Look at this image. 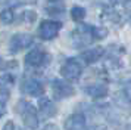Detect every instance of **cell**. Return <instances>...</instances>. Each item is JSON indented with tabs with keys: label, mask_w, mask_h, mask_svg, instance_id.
I'll return each instance as SVG.
<instances>
[{
	"label": "cell",
	"mask_w": 131,
	"mask_h": 130,
	"mask_svg": "<svg viewBox=\"0 0 131 130\" xmlns=\"http://www.w3.org/2000/svg\"><path fill=\"white\" fill-rule=\"evenodd\" d=\"M16 112L21 114L22 117V121L24 124L31 130H36L40 124V120H38V114H37V108L31 102H27V100H19L18 105H16Z\"/></svg>",
	"instance_id": "6da1fadb"
},
{
	"label": "cell",
	"mask_w": 131,
	"mask_h": 130,
	"mask_svg": "<svg viewBox=\"0 0 131 130\" xmlns=\"http://www.w3.org/2000/svg\"><path fill=\"white\" fill-rule=\"evenodd\" d=\"M50 55L47 52H44L43 49H32L31 52L27 53L25 56V67L30 68V70H38L43 68L50 62Z\"/></svg>",
	"instance_id": "7a4b0ae2"
},
{
	"label": "cell",
	"mask_w": 131,
	"mask_h": 130,
	"mask_svg": "<svg viewBox=\"0 0 131 130\" xmlns=\"http://www.w3.org/2000/svg\"><path fill=\"white\" fill-rule=\"evenodd\" d=\"M83 74V65L75 58H68L60 67V76L66 81H78Z\"/></svg>",
	"instance_id": "3957f363"
},
{
	"label": "cell",
	"mask_w": 131,
	"mask_h": 130,
	"mask_svg": "<svg viewBox=\"0 0 131 130\" xmlns=\"http://www.w3.org/2000/svg\"><path fill=\"white\" fill-rule=\"evenodd\" d=\"M91 25H84L81 24L78 28H75L71 33V40H72V46L75 49H81V47H85L87 44H90L93 40V35H91Z\"/></svg>",
	"instance_id": "277c9868"
},
{
	"label": "cell",
	"mask_w": 131,
	"mask_h": 130,
	"mask_svg": "<svg viewBox=\"0 0 131 130\" xmlns=\"http://www.w3.org/2000/svg\"><path fill=\"white\" fill-rule=\"evenodd\" d=\"M52 93H53V98L58 100H62V99H68L71 98L72 95H75V89L69 81L66 80H60V78H53L52 83Z\"/></svg>",
	"instance_id": "5b68a950"
},
{
	"label": "cell",
	"mask_w": 131,
	"mask_h": 130,
	"mask_svg": "<svg viewBox=\"0 0 131 130\" xmlns=\"http://www.w3.org/2000/svg\"><path fill=\"white\" fill-rule=\"evenodd\" d=\"M32 35L27 34V33H18V34H13L9 40V52L15 55V53H19L21 50H24L27 47H30L32 44Z\"/></svg>",
	"instance_id": "8992f818"
},
{
	"label": "cell",
	"mask_w": 131,
	"mask_h": 130,
	"mask_svg": "<svg viewBox=\"0 0 131 130\" xmlns=\"http://www.w3.org/2000/svg\"><path fill=\"white\" fill-rule=\"evenodd\" d=\"M60 28H62L60 21L46 19V21H41L40 27H38V35H40L41 40H53L54 37L59 34Z\"/></svg>",
	"instance_id": "52a82bcc"
},
{
	"label": "cell",
	"mask_w": 131,
	"mask_h": 130,
	"mask_svg": "<svg viewBox=\"0 0 131 130\" xmlns=\"http://www.w3.org/2000/svg\"><path fill=\"white\" fill-rule=\"evenodd\" d=\"M21 92L28 96L41 98L44 95V86L36 78H24V81L21 83Z\"/></svg>",
	"instance_id": "ba28073f"
},
{
	"label": "cell",
	"mask_w": 131,
	"mask_h": 130,
	"mask_svg": "<svg viewBox=\"0 0 131 130\" xmlns=\"http://www.w3.org/2000/svg\"><path fill=\"white\" fill-rule=\"evenodd\" d=\"M63 127H65V130H90L87 121H85V117L80 112H75L66 118Z\"/></svg>",
	"instance_id": "9c48e42d"
},
{
	"label": "cell",
	"mask_w": 131,
	"mask_h": 130,
	"mask_svg": "<svg viewBox=\"0 0 131 130\" xmlns=\"http://www.w3.org/2000/svg\"><path fill=\"white\" fill-rule=\"evenodd\" d=\"M83 92L94 99H102L109 95V87L103 83H94V84H89V86L83 87Z\"/></svg>",
	"instance_id": "30bf717a"
},
{
	"label": "cell",
	"mask_w": 131,
	"mask_h": 130,
	"mask_svg": "<svg viewBox=\"0 0 131 130\" xmlns=\"http://www.w3.org/2000/svg\"><path fill=\"white\" fill-rule=\"evenodd\" d=\"M105 55V49L100 46L97 47H91V49H87V50H84L81 55H80V59L83 61L85 65H91L97 62L99 59H102V56Z\"/></svg>",
	"instance_id": "8fae6325"
},
{
	"label": "cell",
	"mask_w": 131,
	"mask_h": 130,
	"mask_svg": "<svg viewBox=\"0 0 131 130\" xmlns=\"http://www.w3.org/2000/svg\"><path fill=\"white\" fill-rule=\"evenodd\" d=\"M56 112H58V108L49 98H41L38 100V112L37 114H40L41 118H52L56 115Z\"/></svg>",
	"instance_id": "7c38bea8"
},
{
	"label": "cell",
	"mask_w": 131,
	"mask_h": 130,
	"mask_svg": "<svg viewBox=\"0 0 131 130\" xmlns=\"http://www.w3.org/2000/svg\"><path fill=\"white\" fill-rule=\"evenodd\" d=\"M13 84H15V76L13 74H10V72L0 74V93L2 95L9 96V92H10Z\"/></svg>",
	"instance_id": "4fadbf2b"
},
{
	"label": "cell",
	"mask_w": 131,
	"mask_h": 130,
	"mask_svg": "<svg viewBox=\"0 0 131 130\" xmlns=\"http://www.w3.org/2000/svg\"><path fill=\"white\" fill-rule=\"evenodd\" d=\"M87 15V11L84 9L83 6H78V5H74L71 7V18L75 21V22H81L84 18Z\"/></svg>",
	"instance_id": "5bb4252c"
},
{
	"label": "cell",
	"mask_w": 131,
	"mask_h": 130,
	"mask_svg": "<svg viewBox=\"0 0 131 130\" xmlns=\"http://www.w3.org/2000/svg\"><path fill=\"white\" fill-rule=\"evenodd\" d=\"M46 12L50 13V15H59V16H63V13H65V6L60 5L59 3H50V6L46 7Z\"/></svg>",
	"instance_id": "9a60e30c"
},
{
	"label": "cell",
	"mask_w": 131,
	"mask_h": 130,
	"mask_svg": "<svg viewBox=\"0 0 131 130\" xmlns=\"http://www.w3.org/2000/svg\"><path fill=\"white\" fill-rule=\"evenodd\" d=\"M13 19H15V13H13L12 9L6 7V9H3V11L0 12V21L5 24V25H9V24H12V22H13Z\"/></svg>",
	"instance_id": "2e32d148"
},
{
	"label": "cell",
	"mask_w": 131,
	"mask_h": 130,
	"mask_svg": "<svg viewBox=\"0 0 131 130\" xmlns=\"http://www.w3.org/2000/svg\"><path fill=\"white\" fill-rule=\"evenodd\" d=\"M91 35H93V40H103L107 35V30L105 27H93Z\"/></svg>",
	"instance_id": "e0dca14e"
},
{
	"label": "cell",
	"mask_w": 131,
	"mask_h": 130,
	"mask_svg": "<svg viewBox=\"0 0 131 130\" xmlns=\"http://www.w3.org/2000/svg\"><path fill=\"white\" fill-rule=\"evenodd\" d=\"M16 67H18V62H16V61L6 62L5 59L0 56V71H9L10 68H16Z\"/></svg>",
	"instance_id": "ac0fdd59"
},
{
	"label": "cell",
	"mask_w": 131,
	"mask_h": 130,
	"mask_svg": "<svg viewBox=\"0 0 131 130\" xmlns=\"http://www.w3.org/2000/svg\"><path fill=\"white\" fill-rule=\"evenodd\" d=\"M3 130H21V129H19V127H18L15 123H13V121H7V123L5 124Z\"/></svg>",
	"instance_id": "d6986e66"
},
{
	"label": "cell",
	"mask_w": 131,
	"mask_h": 130,
	"mask_svg": "<svg viewBox=\"0 0 131 130\" xmlns=\"http://www.w3.org/2000/svg\"><path fill=\"white\" fill-rule=\"evenodd\" d=\"M25 19H27V21H28V22H32V21H36V13H34V12H30V11H27L25 12Z\"/></svg>",
	"instance_id": "ffe728a7"
},
{
	"label": "cell",
	"mask_w": 131,
	"mask_h": 130,
	"mask_svg": "<svg viewBox=\"0 0 131 130\" xmlns=\"http://www.w3.org/2000/svg\"><path fill=\"white\" fill-rule=\"evenodd\" d=\"M6 114V106H5V104L3 102H0V118L3 117Z\"/></svg>",
	"instance_id": "44dd1931"
},
{
	"label": "cell",
	"mask_w": 131,
	"mask_h": 130,
	"mask_svg": "<svg viewBox=\"0 0 131 130\" xmlns=\"http://www.w3.org/2000/svg\"><path fill=\"white\" fill-rule=\"evenodd\" d=\"M43 130H60V129L56 126V124H47V126H46Z\"/></svg>",
	"instance_id": "7402d4cb"
},
{
	"label": "cell",
	"mask_w": 131,
	"mask_h": 130,
	"mask_svg": "<svg viewBox=\"0 0 131 130\" xmlns=\"http://www.w3.org/2000/svg\"><path fill=\"white\" fill-rule=\"evenodd\" d=\"M109 2H111V3H112V5H124V3H128V0H109Z\"/></svg>",
	"instance_id": "603a6c76"
}]
</instances>
